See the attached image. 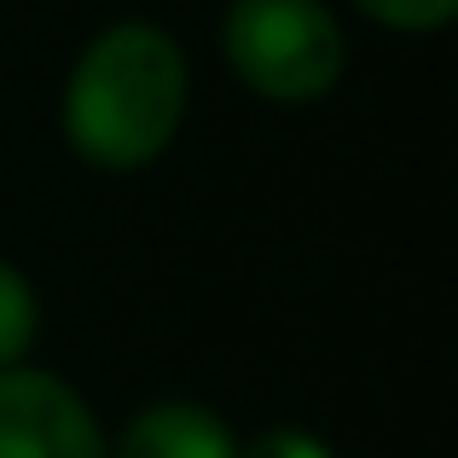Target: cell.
<instances>
[{
  "instance_id": "cell-1",
  "label": "cell",
  "mask_w": 458,
  "mask_h": 458,
  "mask_svg": "<svg viewBox=\"0 0 458 458\" xmlns=\"http://www.w3.org/2000/svg\"><path fill=\"white\" fill-rule=\"evenodd\" d=\"M191 111L186 47L151 18H116L76 53L58 93V128L76 163L140 174L180 140Z\"/></svg>"
},
{
  "instance_id": "cell-2",
  "label": "cell",
  "mask_w": 458,
  "mask_h": 458,
  "mask_svg": "<svg viewBox=\"0 0 458 458\" xmlns=\"http://www.w3.org/2000/svg\"><path fill=\"white\" fill-rule=\"evenodd\" d=\"M221 58L267 105H319L348 70V30L331 0H226Z\"/></svg>"
},
{
  "instance_id": "cell-3",
  "label": "cell",
  "mask_w": 458,
  "mask_h": 458,
  "mask_svg": "<svg viewBox=\"0 0 458 458\" xmlns=\"http://www.w3.org/2000/svg\"><path fill=\"white\" fill-rule=\"evenodd\" d=\"M105 436L93 401L70 377L35 366L0 371V458H105Z\"/></svg>"
},
{
  "instance_id": "cell-4",
  "label": "cell",
  "mask_w": 458,
  "mask_h": 458,
  "mask_svg": "<svg viewBox=\"0 0 458 458\" xmlns=\"http://www.w3.org/2000/svg\"><path fill=\"white\" fill-rule=\"evenodd\" d=\"M105 458H238V429L191 394H163L116 429Z\"/></svg>"
},
{
  "instance_id": "cell-5",
  "label": "cell",
  "mask_w": 458,
  "mask_h": 458,
  "mask_svg": "<svg viewBox=\"0 0 458 458\" xmlns=\"http://www.w3.org/2000/svg\"><path fill=\"white\" fill-rule=\"evenodd\" d=\"M41 343V291L18 261L0 256V371L23 366Z\"/></svg>"
},
{
  "instance_id": "cell-6",
  "label": "cell",
  "mask_w": 458,
  "mask_h": 458,
  "mask_svg": "<svg viewBox=\"0 0 458 458\" xmlns=\"http://www.w3.org/2000/svg\"><path fill=\"white\" fill-rule=\"evenodd\" d=\"M348 6L394 35H436L458 18V0H348Z\"/></svg>"
},
{
  "instance_id": "cell-7",
  "label": "cell",
  "mask_w": 458,
  "mask_h": 458,
  "mask_svg": "<svg viewBox=\"0 0 458 458\" xmlns=\"http://www.w3.org/2000/svg\"><path fill=\"white\" fill-rule=\"evenodd\" d=\"M238 458H336V447L319 436V429L273 424V429H261V436L238 441Z\"/></svg>"
}]
</instances>
